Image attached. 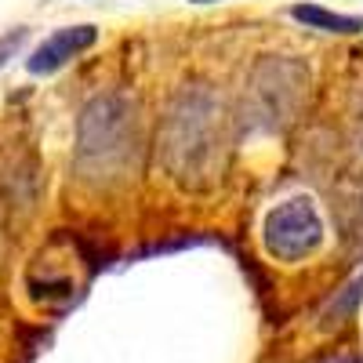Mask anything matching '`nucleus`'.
Segmentation results:
<instances>
[{
    "instance_id": "obj_1",
    "label": "nucleus",
    "mask_w": 363,
    "mask_h": 363,
    "mask_svg": "<svg viewBox=\"0 0 363 363\" xmlns=\"http://www.w3.org/2000/svg\"><path fill=\"white\" fill-rule=\"evenodd\" d=\"M222 145V120L218 106L207 91H189L174 102L167 113V128H164V160L167 167L182 178H193L196 171L215 167Z\"/></svg>"
},
{
    "instance_id": "obj_2",
    "label": "nucleus",
    "mask_w": 363,
    "mask_h": 363,
    "mask_svg": "<svg viewBox=\"0 0 363 363\" xmlns=\"http://www.w3.org/2000/svg\"><path fill=\"white\" fill-rule=\"evenodd\" d=\"M135 113L124 99L102 95L80 113V164L87 171H113L135 153Z\"/></svg>"
},
{
    "instance_id": "obj_3",
    "label": "nucleus",
    "mask_w": 363,
    "mask_h": 363,
    "mask_svg": "<svg viewBox=\"0 0 363 363\" xmlns=\"http://www.w3.org/2000/svg\"><path fill=\"white\" fill-rule=\"evenodd\" d=\"M309 87V69L287 55H265L247 80V116L258 128L277 131L301 106Z\"/></svg>"
},
{
    "instance_id": "obj_4",
    "label": "nucleus",
    "mask_w": 363,
    "mask_h": 363,
    "mask_svg": "<svg viewBox=\"0 0 363 363\" xmlns=\"http://www.w3.org/2000/svg\"><path fill=\"white\" fill-rule=\"evenodd\" d=\"M327 240L323 218L309 196H291L269 207L262 218V244L277 262H306L313 258Z\"/></svg>"
},
{
    "instance_id": "obj_5",
    "label": "nucleus",
    "mask_w": 363,
    "mask_h": 363,
    "mask_svg": "<svg viewBox=\"0 0 363 363\" xmlns=\"http://www.w3.org/2000/svg\"><path fill=\"white\" fill-rule=\"evenodd\" d=\"M99 40V26H66V29H58V33H51L33 55L26 58V69L33 73V77H48L55 69H62L66 62H73V58L80 51H87L91 44Z\"/></svg>"
},
{
    "instance_id": "obj_6",
    "label": "nucleus",
    "mask_w": 363,
    "mask_h": 363,
    "mask_svg": "<svg viewBox=\"0 0 363 363\" xmlns=\"http://www.w3.org/2000/svg\"><path fill=\"white\" fill-rule=\"evenodd\" d=\"M291 18L309 26V29H320V33H338V37H352V33H363V18L359 15H342V11H327L320 4H294L291 8Z\"/></svg>"
},
{
    "instance_id": "obj_7",
    "label": "nucleus",
    "mask_w": 363,
    "mask_h": 363,
    "mask_svg": "<svg viewBox=\"0 0 363 363\" xmlns=\"http://www.w3.org/2000/svg\"><path fill=\"white\" fill-rule=\"evenodd\" d=\"M22 37H26V29H11V33L0 40V66L8 62V55H15V48L22 44Z\"/></svg>"
},
{
    "instance_id": "obj_8",
    "label": "nucleus",
    "mask_w": 363,
    "mask_h": 363,
    "mask_svg": "<svg viewBox=\"0 0 363 363\" xmlns=\"http://www.w3.org/2000/svg\"><path fill=\"white\" fill-rule=\"evenodd\" d=\"M193 4H211V0H193Z\"/></svg>"
}]
</instances>
